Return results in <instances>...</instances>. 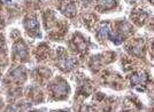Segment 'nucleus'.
Returning <instances> with one entry per match:
<instances>
[{
	"mask_svg": "<svg viewBox=\"0 0 154 112\" xmlns=\"http://www.w3.org/2000/svg\"><path fill=\"white\" fill-rule=\"evenodd\" d=\"M58 66L63 71H69L74 66V60L70 58L68 55H63L59 58Z\"/></svg>",
	"mask_w": 154,
	"mask_h": 112,
	"instance_id": "nucleus-2",
	"label": "nucleus"
},
{
	"mask_svg": "<svg viewBox=\"0 0 154 112\" xmlns=\"http://www.w3.org/2000/svg\"><path fill=\"white\" fill-rule=\"evenodd\" d=\"M109 25L108 23H103V24L99 26V29L97 30V36L99 39H103L109 34Z\"/></svg>",
	"mask_w": 154,
	"mask_h": 112,
	"instance_id": "nucleus-5",
	"label": "nucleus"
},
{
	"mask_svg": "<svg viewBox=\"0 0 154 112\" xmlns=\"http://www.w3.org/2000/svg\"><path fill=\"white\" fill-rule=\"evenodd\" d=\"M61 12L67 16H72L75 14V5L71 0H63L61 2Z\"/></svg>",
	"mask_w": 154,
	"mask_h": 112,
	"instance_id": "nucleus-3",
	"label": "nucleus"
},
{
	"mask_svg": "<svg viewBox=\"0 0 154 112\" xmlns=\"http://www.w3.org/2000/svg\"><path fill=\"white\" fill-rule=\"evenodd\" d=\"M116 5V0H99L98 7L99 9H110Z\"/></svg>",
	"mask_w": 154,
	"mask_h": 112,
	"instance_id": "nucleus-7",
	"label": "nucleus"
},
{
	"mask_svg": "<svg viewBox=\"0 0 154 112\" xmlns=\"http://www.w3.org/2000/svg\"><path fill=\"white\" fill-rule=\"evenodd\" d=\"M26 28L30 33H38V22L35 17H28L26 19Z\"/></svg>",
	"mask_w": 154,
	"mask_h": 112,
	"instance_id": "nucleus-4",
	"label": "nucleus"
},
{
	"mask_svg": "<svg viewBox=\"0 0 154 112\" xmlns=\"http://www.w3.org/2000/svg\"><path fill=\"white\" fill-rule=\"evenodd\" d=\"M131 1H138V0H131Z\"/></svg>",
	"mask_w": 154,
	"mask_h": 112,
	"instance_id": "nucleus-9",
	"label": "nucleus"
},
{
	"mask_svg": "<svg viewBox=\"0 0 154 112\" xmlns=\"http://www.w3.org/2000/svg\"><path fill=\"white\" fill-rule=\"evenodd\" d=\"M69 92V87L67 86V84L64 82V80H59L53 86V93L57 97H61V96H66Z\"/></svg>",
	"mask_w": 154,
	"mask_h": 112,
	"instance_id": "nucleus-1",
	"label": "nucleus"
},
{
	"mask_svg": "<svg viewBox=\"0 0 154 112\" xmlns=\"http://www.w3.org/2000/svg\"><path fill=\"white\" fill-rule=\"evenodd\" d=\"M110 40H112L115 45H120L121 44V41H122V37L119 36V34H114V36L110 37Z\"/></svg>",
	"mask_w": 154,
	"mask_h": 112,
	"instance_id": "nucleus-8",
	"label": "nucleus"
},
{
	"mask_svg": "<svg viewBox=\"0 0 154 112\" xmlns=\"http://www.w3.org/2000/svg\"><path fill=\"white\" fill-rule=\"evenodd\" d=\"M14 53L17 57H24L26 55V48L23 43H17L14 47Z\"/></svg>",
	"mask_w": 154,
	"mask_h": 112,
	"instance_id": "nucleus-6",
	"label": "nucleus"
}]
</instances>
